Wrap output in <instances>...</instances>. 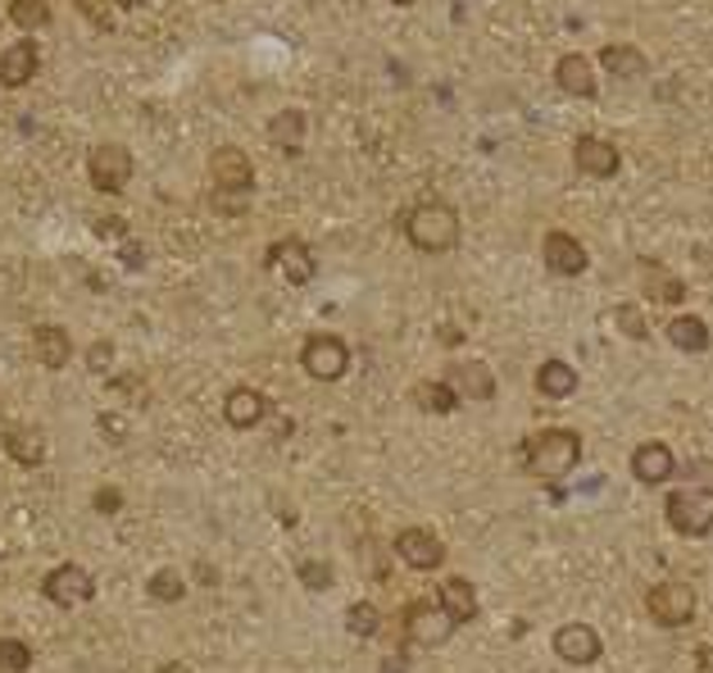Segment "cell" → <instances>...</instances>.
Masks as SVG:
<instances>
[{
	"label": "cell",
	"instance_id": "33",
	"mask_svg": "<svg viewBox=\"0 0 713 673\" xmlns=\"http://www.w3.org/2000/svg\"><path fill=\"white\" fill-rule=\"evenodd\" d=\"M115 0H78V14L96 28V32H115Z\"/></svg>",
	"mask_w": 713,
	"mask_h": 673
},
{
	"label": "cell",
	"instance_id": "16",
	"mask_svg": "<svg viewBox=\"0 0 713 673\" xmlns=\"http://www.w3.org/2000/svg\"><path fill=\"white\" fill-rule=\"evenodd\" d=\"M36 68H42V51H36L32 36H19L14 46H6V55H0V87H28L36 78Z\"/></svg>",
	"mask_w": 713,
	"mask_h": 673
},
{
	"label": "cell",
	"instance_id": "18",
	"mask_svg": "<svg viewBox=\"0 0 713 673\" xmlns=\"http://www.w3.org/2000/svg\"><path fill=\"white\" fill-rule=\"evenodd\" d=\"M0 446H6V456L14 464H23V469H36L46 460V437L36 428H28V424H6L0 428Z\"/></svg>",
	"mask_w": 713,
	"mask_h": 673
},
{
	"label": "cell",
	"instance_id": "34",
	"mask_svg": "<svg viewBox=\"0 0 713 673\" xmlns=\"http://www.w3.org/2000/svg\"><path fill=\"white\" fill-rule=\"evenodd\" d=\"M614 323H618L623 336H636V342H646V336H650V323H646V314L636 310V306H618L614 310Z\"/></svg>",
	"mask_w": 713,
	"mask_h": 673
},
{
	"label": "cell",
	"instance_id": "15",
	"mask_svg": "<svg viewBox=\"0 0 713 673\" xmlns=\"http://www.w3.org/2000/svg\"><path fill=\"white\" fill-rule=\"evenodd\" d=\"M209 178L214 186H233V192H255V164L241 146H218L209 156Z\"/></svg>",
	"mask_w": 713,
	"mask_h": 673
},
{
	"label": "cell",
	"instance_id": "7",
	"mask_svg": "<svg viewBox=\"0 0 713 673\" xmlns=\"http://www.w3.org/2000/svg\"><path fill=\"white\" fill-rule=\"evenodd\" d=\"M300 364H305L314 383H336V378H346V368H350V346L332 332H314L305 351H300Z\"/></svg>",
	"mask_w": 713,
	"mask_h": 673
},
{
	"label": "cell",
	"instance_id": "21",
	"mask_svg": "<svg viewBox=\"0 0 713 673\" xmlns=\"http://www.w3.org/2000/svg\"><path fill=\"white\" fill-rule=\"evenodd\" d=\"M554 83L564 96H577V100H591L595 96V64L586 55H564L554 64Z\"/></svg>",
	"mask_w": 713,
	"mask_h": 673
},
{
	"label": "cell",
	"instance_id": "41",
	"mask_svg": "<svg viewBox=\"0 0 713 673\" xmlns=\"http://www.w3.org/2000/svg\"><path fill=\"white\" fill-rule=\"evenodd\" d=\"M115 6H119V10H141L145 0H115Z\"/></svg>",
	"mask_w": 713,
	"mask_h": 673
},
{
	"label": "cell",
	"instance_id": "23",
	"mask_svg": "<svg viewBox=\"0 0 713 673\" xmlns=\"http://www.w3.org/2000/svg\"><path fill=\"white\" fill-rule=\"evenodd\" d=\"M599 68L605 73H614L618 83H631V78H646L650 73V60L636 51V46H623V42H614V46H605L599 51Z\"/></svg>",
	"mask_w": 713,
	"mask_h": 673
},
{
	"label": "cell",
	"instance_id": "28",
	"mask_svg": "<svg viewBox=\"0 0 713 673\" xmlns=\"http://www.w3.org/2000/svg\"><path fill=\"white\" fill-rule=\"evenodd\" d=\"M409 396H414V405H419V409H428V415H450V409L460 405V396L450 392V383H445V378H436V383H419Z\"/></svg>",
	"mask_w": 713,
	"mask_h": 673
},
{
	"label": "cell",
	"instance_id": "19",
	"mask_svg": "<svg viewBox=\"0 0 713 673\" xmlns=\"http://www.w3.org/2000/svg\"><path fill=\"white\" fill-rule=\"evenodd\" d=\"M269 415V396L259 392V387H233L228 400H223V419H228L233 428H255V424H264Z\"/></svg>",
	"mask_w": 713,
	"mask_h": 673
},
{
	"label": "cell",
	"instance_id": "39",
	"mask_svg": "<svg viewBox=\"0 0 713 673\" xmlns=\"http://www.w3.org/2000/svg\"><path fill=\"white\" fill-rule=\"evenodd\" d=\"M123 265H128V269H141V246H132V242L123 246Z\"/></svg>",
	"mask_w": 713,
	"mask_h": 673
},
{
	"label": "cell",
	"instance_id": "20",
	"mask_svg": "<svg viewBox=\"0 0 713 673\" xmlns=\"http://www.w3.org/2000/svg\"><path fill=\"white\" fill-rule=\"evenodd\" d=\"M641 291L650 296L655 306H678V301H687V282L678 274H668L659 259H641Z\"/></svg>",
	"mask_w": 713,
	"mask_h": 673
},
{
	"label": "cell",
	"instance_id": "14",
	"mask_svg": "<svg viewBox=\"0 0 713 673\" xmlns=\"http://www.w3.org/2000/svg\"><path fill=\"white\" fill-rule=\"evenodd\" d=\"M554 655L564 664H595L599 655H605V642H599V632L591 623H564L554 632Z\"/></svg>",
	"mask_w": 713,
	"mask_h": 673
},
{
	"label": "cell",
	"instance_id": "25",
	"mask_svg": "<svg viewBox=\"0 0 713 673\" xmlns=\"http://www.w3.org/2000/svg\"><path fill=\"white\" fill-rule=\"evenodd\" d=\"M663 336L678 351H687V355H700V351H709V323L704 319H695V314H672L668 323H663Z\"/></svg>",
	"mask_w": 713,
	"mask_h": 673
},
{
	"label": "cell",
	"instance_id": "9",
	"mask_svg": "<svg viewBox=\"0 0 713 673\" xmlns=\"http://www.w3.org/2000/svg\"><path fill=\"white\" fill-rule=\"evenodd\" d=\"M42 591L51 596L55 606L73 610V606H87V601H91V596H96V583H91V574H87L83 565H60V569H51V574L42 578Z\"/></svg>",
	"mask_w": 713,
	"mask_h": 673
},
{
	"label": "cell",
	"instance_id": "10",
	"mask_svg": "<svg viewBox=\"0 0 713 673\" xmlns=\"http://www.w3.org/2000/svg\"><path fill=\"white\" fill-rule=\"evenodd\" d=\"M445 383L460 400H496V373L486 368L482 360H455L445 364Z\"/></svg>",
	"mask_w": 713,
	"mask_h": 673
},
{
	"label": "cell",
	"instance_id": "26",
	"mask_svg": "<svg viewBox=\"0 0 713 673\" xmlns=\"http://www.w3.org/2000/svg\"><path fill=\"white\" fill-rule=\"evenodd\" d=\"M537 392H541L545 400H569V396L577 392V368H573L569 360H545V364L537 368Z\"/></svg>",
	"mask_w": 713,
	"mask_h": 673
},
{
	"label": "cell",
	"instance_id": "35",
	"mask_svg": "<svg viewBox=\"0 0 713 673\" xmlns=\"http://www.w3.org/2000/svg\"><path fill=\"white\" fill-rule=\"evenodd\" d=\"M209 205L218 210V214H246V205H250V192H233V186H214L209 192Z\"/></svg>",
	"mask_w": 713,
	"mask_h": 673
},
{
	"label": "cell",
	"instance_id": "5",
	"mask_svg": "<svg viewBox=\"0 0 713 673\" xmlns=\"http://www.w3.org/2000/svg\"><path fill=\"white\" fill-rule=\"evenodd\" d=\"M87 178H91L96 192L119 196L123 186L132 182V151H128V146H119V141H100V146H91V156H87Z\"/></svg>",
	"mask_w": 713,
	"mask_h": 673
},
{
	"label": "cell",
	"instance_id": "12",
	"mask_svg": "<svg viewBox=\"0 0 713 673\" xmlns=\"http://www.w3.org/2000/svg\"><path fill=\"white\" fill-rule=\"evenodd\" d=\"M396 555L404 559L409 569H419V574H432V569L445 565V546L428 528H400L396 533Z\"/></svg>",
	"mask_w": 713,
	"mask_h": 673
},
{
	"label": "cell",
	"instance_id": "27",
	"mask_svg": "<svg viewBox=\"0 0 713 673\" xmlns=\"http://www.w3.org/2000/svg\"><path fill=\"white\" fill-rule=\"evenodd\" d=\"M305 115H300V109H278V115L269 119V141L278 146L282 156H295L300 146H305Z\"/></svg>",
	"mask_w": 713,
	"mask_h": 673
},
{
	"label": "cell",
	"instance_id": "31",
	"mask_svg": "<svg viewBox=\"0 0 713 673\" xmlns=\"http://www.w3.org/2000/svg\"><path fill=\"white\" fill-rule=\"evenodd\" d=\"M346 628L355 632V638H378V632H382V610L372 601H355L346 610Z\"/></svg>",
	"mask_w": 713,
	"mask_h": 673
},
{
	"label": "cell",
	"instance_id": "29",
	"mask_svg": "<svg viewBox=\"0 0 713 673\" xmlns=\"http://www.w3.org/2000/svg\"><path fill=\"white\" fill-rule=\"evenodd\" d=\"M10 23L19 32H42L51 23V6L46 0H10Z\"/></svg>",
	"mask_w": 713,
	"mask_h": 673
},
{
	"label": "cell",
	"instance_id": "42",
	"mask_svg": "<svg viewBox=\"0 0 713 673\" xmlns=\"http://www.w3.org/2000/svg\"><path fill=\"white\" fill-rule=\"evenodd\" d=\"M391 6H414V0H391Z\"/></svg>",
	"mask_w": 713,
	"mask_h": 673
},
{
	"label": "cell",
	"instance_id": "6",
	"mask_svg": "<svg viewBox=\"0 0 713 673\" xmlns=\"http://www.w3.org/2000/svg\"><path fill=\"white\" fill-rule=\"evenodd\" d=\"M400 628H404V642H409V647H423V651H432V647H445V642H450V632H455L460 623L441 610V601H436V606L414 601V606H404Z\"/></svg>",
	"mask_w": 713,
	"mask_h": 673
},
{
	"label": "cell",
	"instance_id": "3",
	"mask_svg": "<svg viewBox=\"0 0 713 673\" xmlns=\"http://www.w3.org/2000/svg\"><path fill=\"white\" fill-rule=\"evenodd\" d=\"M404 237L423 255H445L460 246V214L445 201H419L404 214Z\"/></svg>",
	"mask_w": 713,
	"mask_h": 673
},
{
	"label": "cell",
	"instance_id": "36",
	"mask_svg": "<svg viewBox=\"0 0 713 673\" xmlns=\"http://www.w3.org/2000/svg\"><path fill=\"white\" fill-rule=\"evenodd\" d=\"M295 574H300V583H305L310 591H327L332 587V565H323V559H305Z\"/></svg>",
	"mask_w": 713,
	"mask_h": 673
},
{
	"label": "cell",
	"instance_id": "13",
	"mask_svg": "<svg viewBox=\"0 0 713 673\" xmlns=\"http://www.w3.org/2000/svg\"><path fill=\"white\" fill-rule=\"evenodd\" d=\"M541 255H545V269L550 274H559V278H577V274H586V265H591V255H586V246L573 237V233H545V242H541Z\"/></svg>",
	"mask_w": 713,
	"mask_h": 673
},
{
	"label": "cell",
	"instance_id": "4",
	"mask_svg": "<svg viewBox=\"0 0 713 673\" xmlns=\"http://www.w3.org/2000/svg\"><path fill=\"white\" fill-rule=\"evenodd\" d=\"M695 606H700L695 587L682 583V578H663V583H655L646 591V610H650V619L659 628H687L695 619Z\"/></svg>",
	"mask_w": 713,
	"mask_h": 673
},
{
	"label": "cell",
	"instance_id": "8",
	"mask_svg": "<svg viewBox=\"0 0 713 673\" xmlns=\"http://www.w3.org/2000/svg\"><path fill=\"white\" fill-rule=\"evenodd\" d=\"M269 269H278L291 287H305V282H314V274H318V259H314L310 242L282 237V242L269 246Z\"/></svg>",
	"mask_w": 713,
	"mask_h": 673
},
{
	"label": "cell",
	"instance_id": "17",
	"mask_svg": "<svg viewBox=\"0 0 713 673\" xmlns=\"http://www.w3.org/2000/svg\"><path fill=\"white\" fill-rule=\"evenodd\" d=\"M631 473L641 478L646 488H663V482L678 478V456H672L663 441H646L631 451Z\"/></svg>",
	"mask_w": 713,
	"mask_h": 673
},
{
	"label": "cell",
	"instance_id": "30",
	"mask_svg": "<svg viewBox=\"0 0 713 673\" xmlns=\"http://www.w3.org/2000/svg\"><path fill=\"white\" fill-rule=\"evenodd\" d=\"M150 601H164V606H177L182 596H186V578L177 569H160V574H150Z\"/></svg>",
	"mask_w": 713,
	"mask_h": 673
},
{
	"label": "cell",
	"instance_id": "37",
	"mask_svg": "<svg viewBox=\"0 0 713 673\" xmlns=\"http://www.w3.org/2000/svg\"><path fill=\"white\" fill-rule=\"evenodd\" d=\"M91 505H96L100 514H119V510H123V492H119V488H96Z\"/></svg>",
	"mask_w": 713,
	"mask_h": 673
},
{
	"label": "cell",
	"instance_id": "22",
	"mask_svg": "<svg viewBox=\"0 0 713 673\" xmlns=\"http://www.w3.org/2000/svg\"><path fill=\"white\" fill-rule=\"evenodd\" d=\"M36 360H42V368L60 373L73 360V336H68V328H60V323H42V328H36Z\"/></svg>",
	"mask_w": 713,
	"mask_h": 673
},
{
	"label": "cell",
	"instance_id": "1",
	"mask_svg": "<svg viewBox=\"0 0 713 673\" xmlns=\"http://www.w3.org/2000/svg\"><path fill=\"white\" fill-rule=\"evenodd\" d=\"M663 514L682 537H704L713 528V460H691L678 469V488L668 492Z\"/></svg>",
	"mask_w": 713,
	"mask_h": 673
},
{
	"label": "cell",
	"instance_id": "32",
	"mask_svg": "<svg viewBox=\"0 0 713 673\" xmlns=\"http://www.w3.org/2000/svg\"><path fill=\"white\" fill-rule=\"evenodd\" d=\"M32 669V647L19 638H0V673H28Z\"/></svg>",
	"mask_w": 713,
	"mask_h": 673
},
{
	"label": "cell",
	"instance_id": "38",
	"mask_svg": "<svg viewBox=\"0 0 713 673\" xmlns=\"http://www.w3.org/2000/svg\"><path fill=\"white\" fill-rule=\"evenodd\" d=\"M87 360H91V368H96V373H109V360H115V346H109V342H96Z\"/></svg>",
	"mask_w": 713,
	"mask_h": 673
},
{
	"label": "cell",
	"instance_id": "24",
	"mask_svg": "<svg viewBox=\"0 0 713 673\" xmlns=\"http://www.w3.org/2000/svg\"><path fill=\"white\" fill-rule=\"evenodd\" d=\"M441 610L455 619V623H473L477 619V587L468 578H445L441 583Z\"/></svg>",
	"mask_w": 713,
	"mask_h": 673
},
{
	"label": "cell",
	"instance_id": "11",
	"mask_svg": "<svg viewBox=\"0 0 713 673\" xmlns=\"http://www.w3.org/2000/svg\"><path fill=\"white\" fill-rule=\"evenodd\" d=\"M573 164H577V173H586V178H599V182H609V178H618V169H623V156H618V146L614 141H605V137H577L573 141Z\"/></svg>",
	"mask_w": 713,
	"mask_h": 673
},
{
	"label": "cell",
	"instance_id": "40",
	"mask_svg": "<svg viewBox=\"0 0 713 673\" xmlns=\"http://www.w3.org/2000/svg\"><path fill=\"white\" fill-rule=\"evenodd\" d=\"M382 673H409L404 655H387V660H382Z\"/></svg>",
	"mask_w": 713,
	"mask_h": 673
},
{
	"label": "cell",
	"instance_id": "2",
	"mask_svg": "<svg viewBox=\"0 0 713 673\" xmlns=\"http://www.w3.org/2000/svg\"><path fill=\"white\" fill-rule=\"evenodd\" d=\"M522 473L541 478V482H559L582 464V437L573 428H541L532 441H522Z\"/></svg>",
	"mask_w": 713,
	"mask_h": 673
}]
</instances>
